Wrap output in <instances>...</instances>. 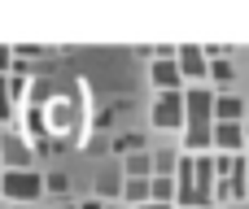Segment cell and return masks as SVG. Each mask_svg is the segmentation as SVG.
Listing matches in <instances>:
<instances>
[{"mask_svg": "<svg viewBox=\"0 0 249 209\" xmlns=\"http://www.w3.org/2000/svg\"><path fill=\"white\" fill-rule=\"evenodd\" d=\"M44 192V175L31 166V170H0V196L13 201V205H31L39 201Z\"/></svg>", "mask_w": 249, "mask_h": 209, "instance_id": "obj_1", "label": "cell"}, {"mask_svg": "<svg viewBox=\"0 0 249 209\" xmlns=\"http://www.w3.org/2000/svg\"><path fill=\"white\" fill-rule=\"evenodd\" d=\"M184 127H214V92L206 83L184 87Z\"/></svg>", "mask_w": 249, "mask_h": 209, "instance_id": "obj_2", "label": "cell"}, {"mask_svg": "<svg viewBox=\"0 0 249 209\" xmlns=\"http://www.w3.org/2000/svg\"><path fill=\"white\" fill-rule=\"evenodd\" d=\"M175 65H179V74H184V87H197V83H206V74H210V61H206L201 44H179Z\"/></svg>", "mask_w": 249, "mask_h": 209, "instance_id": "obj_3", "label": "cell"}, {"mask_svg": "<svg viewBox=\"0 0 249 209\" xmlns=\"http://www.w3.org/2000/svg\"><path fill=\"white\" fill-rule=\"evenodd\" d=\"M153 127L158 131H179L184 127V92H158V100H153Z\"/></svg>", "mask_w": 249, "mask_h": 209, "instance_id": "obj_4", "label": "cell"}, {"mask_svg": "<svg viewBox=\"0 0 249 209\" xmlns=\"http://www.w3.org/2000/svg\"><path fill=\"white\" fill-rule=\"evenodd\" d=\"M0 166L4 170H31V148L18 135H0Z\"/></svg>", "mask_w": 249, "mask_h": 209, "instance_id": "obj_5", "label": "cell"}, {"mask_svg": "<svg viewBox=\"0 0 249 209\" xmlns=\"http://www.w3.org/2000/svg\"><path fill=\"white\" fill-rule=\"evenodd\" d=\"M214 153H245V127L241 122H214Z\"/></svg>", "mask_w": 249, "mask_h": 209, "instance_id": "obj_6", "label": "cell"}, {"mask_svg": "<svg viewBox=\"0 0 249 209\" xmlns=\"http://www.w3.org/2000/svg\"><path fill=\"white\" fill-rule=\"evenodd\" d=\"M149 79H153V87H158V92H184V74H179L175 57H171V61H153Z\"/></svg>", "mask_w": 249, "mask_h": 209, "instance_id": "obj_7", "label": "cell"}, {"mask_svg": "<svg viewBox=\"0 0 249 209\" xmlns=\"http://www.w3.org/2000/svg\"><path fill=\"white\" fill-rule=\"evenodd\" d=\"M214 122H245V100L232 92H214Z\"/></svg>", "mask_w": 249, "mask_h": 209, "instance_id": "obj_8", "label": "cell"}, {"mask_svg": "<svg viewBox=\"0 0 249 209\" xmlns=\"http://www.w3.org/2000/svg\"><path fill=\"white\" fill-rule=\"evenodd\" d=\"M123 179H153V153H149V148L127 153V157H123Z\"/></svg>", "mask_w": 249, "mask_h": 209, "instance_id": "obj_9", "label": "cell"}, {"mask_svg": "<svg viewBox=\"0 0 249 209\" xmlns=\"http://www.w3.org/2000/svg\"><path fill=\"white\" fill-rule=\"evenodd\" d=\"M149 201V179H123V205L136 209Z\"/></svg>", "mask_w": 249, "mask_h": 209, "instance_id": "obj_10", "label": "cell"}, {"mask_svg": "<svg viewBox=\"0 0 249 209\" xmlns=\"http://www.w3.org/2000/svg\"><path fill=\"white\" fill-rule=\"evenodd\" d=\"M96 201H123V175H101L96 179Z\"/></svg>", "mask_w": 249, "mask_h": 209, "instance_id": "obj_11", "label": "cell"}, {"mask_svg": "<svg viewBox=\"0 0 249 209\" xmlns=\"http://www.w3.org/2000/svg\"><path fill=\"white\" fill-rule=\"evenodd\" d=\"M149 201H158V205H175V179L153 175V179H149Z\"/></svg>", "mask_w": 249, "mask_h": 209, "instance_id": "obj_12", "label": "cell"}, {"mask_svg": "<svg viewBox=\"0 0 249 209\" xmlns=\"http://www.w3.org/2000/svg\"><path fill=\"white\" fill-rule=\"evenodd\" d=\"M206 79H214V87H228V83L236 79V70H232L228 57H219V61H210V74H206Z\"/></svg>", "mask_w": 249, "mask_h": 209, "instance_id": "obj_13", "label": "cell"}, {"mask_svg": "<svg viewBox=\"0 0 249 209\" xmlns=\"http://www.w3.org/2000/svg\"><path fill=\"white\" fill-rule=\"evenodd\" d=\"M214 201H245V183H241V179L214 183Z\"/></svg>", "mask_w": 249, "mask_h": 209, "instance_id": "obj_14", "label": "cell"}, {"mask_svg": "<svg viewBox=\"0 0 249 209\" xmlns=\"http://www.w3.org/2000/svg\"><path fill=\"white\" fill-rule=\"evenodd\" d=\"M114 148H118L123 157H127V153H140V148H144V135H136V131H127V135H118V140H114Z\"/></svg>", "mask_w": 249, "mask_h": 209, "instance_id": "obj_15", "label": "cell"}, {"mask_svg": "<svg viewBox=\"0 0 249 209\" xmlns=\"http://www.w3.org/2000/svg\"><path fill=\"white\" fill-rule=\"evenodd\" d=\"M153 175L175 179V153H153Z\"/></svg>", "mask_w": 249, "mask_h": 209, "instance_id": "obj_16", "label": "cell"}, {"mask_svg": "<svg viewBox=\"0 0 249 209\" xmlns=\"http://www.w3.org/2000/svg\"><path fill=\"white\" fill-rule=\"evenodd\" d=\"M66 188H70V179H66L61 170H53V175H44V192H53V196H66Z\"/></svg>", "mask_w": 249, "mask_h": 209, "instance_id": "obj_17", "label": "cell"}, {"mask_svg": "<svg viewBox=\"0 0 249 209\" xmlns=\"http://www.w3.org/2000/svg\"><path fill=\"white\" fill-rule=\"evenodd\" d=\"M4 70H13V48H9V44H0V74H4Z\"/></svg>", "mask_w": 249, "mask_h": 209, "instance_id": "obj_18", "label": "cell"}, {"mask_svg": "<svg viewBox=\"0 0 249 209\" xmlns=\"http://www.w3.org/2000/svg\"><path fill=\"white\" fill-rule=\"evenodd\" d=\"M74 209H105V201H96V196H88V201H79Z\"/></svg>", "mask_w": 249, "mask_h": 209, "instance_id": "obj_19", "label": "cell"}, {"mask_svg": "<svg viewBox=\"0 0 249 209\" xmlns=\"http://www.w3.org/2000/svg\"><path fill=\"white\" fill-rule=\"evenodd\" d=\"M9 118H13V105H0V127H4Z\"/></svg>", "mask_w": 249, "mask_h": 209, "instance_id": "obj_20", "label": "cell"}, {"mask_svg": "<svg viewBox=\"0 0 249 209\" xmlns=\"http://www.w3.org/2000/svg\"><path fill=\"white\" fill-rule=\"evenodd\" d=\"M136 209H175V205H158V201H144V205H136Z\"/></svg>", "mask_w": 249, "mask_h": 209, "instance_id": "obj_21", "label": "cell"}, {"mask_svg": "<svg viewBox=\"0 0 249 209\" xmlns=\"http://www.w3.org/2000/svg\"><path fill=\"white\" fill-rule=\"evenodd\" d=\"M105 209H127V205H123V201H109V205H105Z\"/></svg>", "mask_w": 249, "mask_h": 209, "instance_id": "obj_22", "label": "cell"}, {"mask_svg": "<svg viewBox=\"0 0 249 209\" xmlns=\"http://www.w3.org/2000/svg\"><path fill=\"white\" fill-rule=\"evenodd\" d=\"M241 127H245V148H249V118H245V122H241Z\"/></svg>", "mask_w": 249, "mask_h": 209, "instance_id": "obj_23", "label": "cell"}, {"mask_svg": "<svg viewBox=\"0 0 249 209\" xmlns=\"http://www.w3.org/2000/svg\"><path fill=\"white\" fill-rule=\"evenodd\" d=\"M241 183H245V196H249V170H245V179H241Z\"/></svg>", "mask_w": 249, "mask_h": 209, "instance_id": "obj_24", "label": "cell"}, {"mask_svg": "<svg viewBox=\"0 0 249 209\" xmlns=\"http://www.w3.org/2000/svg\"><path fill=\"white\" fill-rule=\"evenodd\" d=\"M57 209H74V205H57Z\"/></svg>", "mask_w": 249, "mask_h": 209, "instance_id": "obj_25", "label": "cell"}, {"mask_svg": "<svg viewBox=\"0 0 249 209\" xmlns=\"http://www.w3.org/2000/svg\"><path fill=\"white\" fill-rule=\"evenodd\" d=\"M13 209H31V205H13Z\"/></svg>", "mask_w": 249, "mask_h": 209, "instance_id": "obj_26", "label": "cell"}, {"mask_svg": "<svg viewBox=\"0 0 249 209\" xmlns=\"http://www.w3.org/2000/svg\"><path fill=\"white\" fill-rule=\"evenodd\" d=\"M206 209H214V205H206Z\"/></svg>", "mask_w": 249, "mask_h": 209, "instance_id": "obj_27", "label": "cell"}, {"mask_svg": "<svg viewBox=\"0 0 249 209\" xmlns=\"http://www.w3.org/2000/svg\"><path fill=\"white\" fill-rule=\"evenodd\" d=\"M245 161H249V157H245Z\"/></svg>", "mask_w": 249, "mask_h": 209, "instance_id": "obj_28", "label": "cell"}]
</instances>
